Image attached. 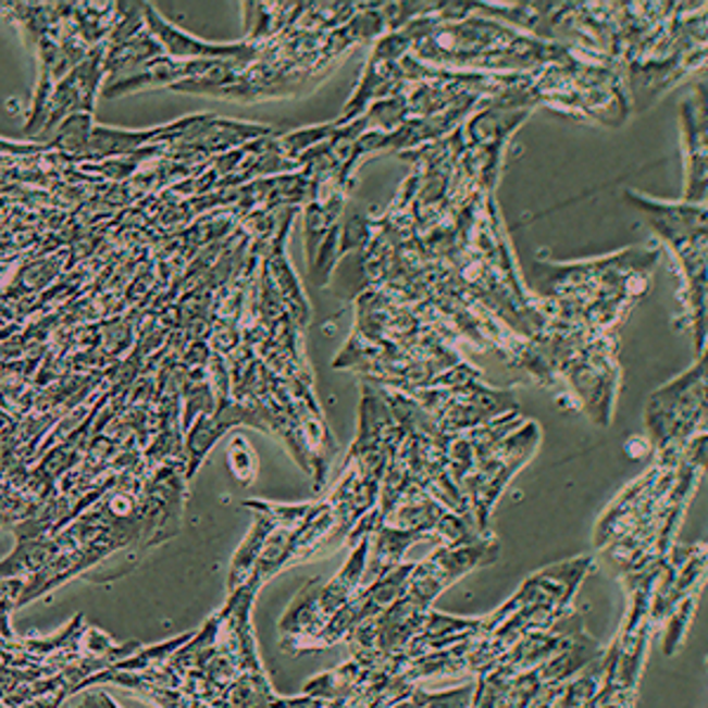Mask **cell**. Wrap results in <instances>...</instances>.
Segmentation results:
<instances>
[{
    "label": "cell",
    "mask_w": 708,
    "mask_h": 708,
    "mask_svg": "<svg viewBox=\"0 0 708 708\" xmlns=\"http://www.w3.org/2000/svg\"><path fill=\"white\" fill-rule=\"evenodd\" d=\"M472 694H475V685H463L458 690H447L437 694H430L421 687H415L411 697L415 701V708H470Z\"/></svg>",
    "instance_id": "obj_11"
},
{
    "label": "cell",
    "mask_w": 708,
    "mask_h": 708,
    "mask_svg": "<svg viewBox=\"0 0 708 708\" xmlns=\"http://www.w3.org/2000/svg\"><path fill=\"white\" fill-rule=\"evenodd\" d=\"M26 579H0V635L17 637L10 626L12 609H17V600L24 591Z\"/></svg>",
    "instance_id": "obj_12"
},
{
    "label": "cell",
    "mask_w": 708,
    "mask_h": 708,
    "mask_svg": "<svg viewBox=\"0 0 708 708\" xmlns=\"http://www.w3.org/2000/svg\"><path fill=\"white\" fill-rule=\"evenodd\" d=\"M191 119L177 121L173 126H163V128H149V131H121V128H104V126H95L90 142L86 149V159L102 161L109 157H126L133 154V151L140 149L147 142H161L165 135L171 133H183L187 128V123Z\"/></svg>",
    "instance_id": "obj_6"
},
{
    "label": "cell",
    "mask_w": 708,
    "mask_h": 708,
    "mask_svg": "<svg viewBox=\"0 0 708 708\" xmlns=\"http://www.w3.org/2000/svg\"><path fill=\"white\" fill-rule=\"evenodd\" d=\"M699 603V593L687 595L685 600H680L675 605L673 612L666 619V633H663V655L666 657H673L675 651L683 647L685 641V633L690 629V623L694 619V609H697Z\"/></svg>",
    "instance_id": "obj_9"
},
{
    "label": "cell",
    "mask_w": 708,
    "mask_h": 708,
    "mask_svg": "<svg viewBox=\"0 0 708 708\" xmlns=\"http://www.w3.org/2000/svg\"><path fill=\"white\" fill-rule=\"evenodd\" d=\"M163 50L159 46V40L149 34V29H140L133 34L126 40H119V44L111 46L102 54V69L104 74H111V78H121L131 72H135L137 66L147 64L149 60L161 58Z\"/></svg>",
    "instance_id": "obj_7"
},
{
    "label": "cell",
    "mask_w": 708,
    "mask_h": 708,
    "mask_svg": "<svg viewBox=\"0 0 708 708\" xmlns=\"http://www.w3.org/2000/svg\"><path fill=\"white\" fill-rule=\"evenodd\" d=\"M227 463H229V472L236 477V482H241V484H251L258 475V454L244 437H234L229 442Z\"/></svg>",
    "instance_id": "obj_10"
},
{
    "label": "cell",
    "mask_w": 708,
    "mask_h": 708,
    "mask_svg": "<svg viewBox=\"0 0 708 708\" xmlns=\"http://www.w3.org/2000/svg\"><path fill=\"white\" fill-rule=\"evenodd\" d=\"M102 54L104 50L90 52L86 60L74 66L60 83L58 88L50 92V100L46 104V133H54L60 123L74 114H92L95 109V95L102 80Z\"/></svg>",
    "instance_id": "obj_3"
},
{
    "label": "cell",
    "mask_w": 708,
    "mask_h": 708,
    "mask_svg": "<svg viewBox=\"0 0 708 708\" xmlns=\"http://www.w3.org/2000/svg\"><path fill=\"white\" fill-rule=\"evenodd\" d=\"M92 114H74L64 119L52 133V147L69 157H86V149L92 135Z\"/></svg>",
    "instance_id": "obj_8"
},
{
    "label": "cell",
    "mask_w": 708,
    "mask_h": 708,
    "mask_svg": "<svg viewBox=\"0 0 708 708\" xmlns=\"http://www.w3.org/2000/svg\"><path fill=\"white\" fill-rule=\"evenodd\" d=\"M142 17L147 22L149 34L159 40L163 52H169L173 60H206V62H227V60H246L253 54L251 46H211L203 40L185 34L183 29L165 22L154 5H142Z\"/></svg>",
    "instance_id": "obj_5"
},
{
    "label": "cell",
    "mask_w": 708,
    "mask_h": 708,
    "mask_svg": "<svg viewBox=\"0 0 708 708\" xmlns=\"http://www.w3.org/2000/svg\"><path fill=\"white\" fill-rule=\"evenodd\" d=\"M64 704V697L62 694H48V697H40L32 704H26V706H20V708H60ZM3 708V706H0Z\"/></svg>",
    "instance_id": "obj_13"
},
{
    "label": "cell",
    "mask_w": 708,
    "mask_h": 708,
    "mask_svg": "<svg viewBox=\"0 0 708 708\" xmlns=\"http://www.w3.org/2000/svg\"><path fill=\"white\" fill-rule=\"evenodd\" d=\"M411 572H413V562L407 564L401 562L390 574H385L378 581L369 583V586L359 588L350 598V603H347L340 612L333 617L308 645H305L302 651H316L336 645L340 641H347L359 623L378 617L399 598L401 593H405Z\"/></svg>",
    "instance_id": "obj_2"
},
{
    "label": "cell",
    "mask_w": 708,
    "mask_h": 708,
    "mask_svg": "<svg viewBox=\"0 0 708 708\" xmlns=\"http://www.w3.org/2000/svg\"><path fill=\"white\" fill-rule=\"evenodd\" d=\"M78 708H83V706H78Z\"/></svg>",
    "instance_id": "obj_14"
},
{
    "label": "cell",
    "mask_w": 708,
    "mask_h": 708,
    "mask_svg": "<svg viewBox=\"0 0 708 708\" xmlns=\"http://www.w3.org/2000/svg\"><path fill=\"white\" fill-rule=\"evenodd\" d=\"M367 555L369 536H362L352 544L350 560H347V564L326 583V586H319V581H310L308 586L298 591L296 600L290 603L286 614L280 621L282 647L288 655H300L305 645H308L312 637L350 603L352 595L362 588Z\"/></svg>",
    "instance_id": "obj_1"
},
{
    "label": "cell",
    "mask_w": 708,
    "mask_h": 708,
    "mask_svg": "<svg viewBox=\"0 0 708 708\" xmlns=\"http://www.w3.org/2000/svg\"><path fill=\"white\" fill-rule=\"evenodd\" d=\"M225 62H206V60H173V58H154L147 64L137 66L135 72L121 76V78H111L104 86V97L107 100H114V97L131 95L145 88H159V86H171V83H183L185 78L197 80L203 74H211L215 69Z\"/></svg>",
    "instance_id": "obj_4"
}]
</instances>
